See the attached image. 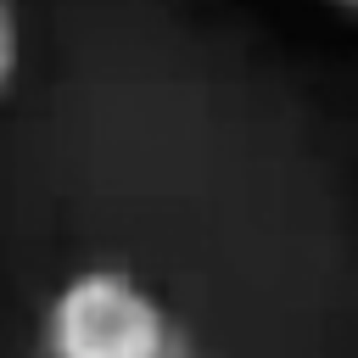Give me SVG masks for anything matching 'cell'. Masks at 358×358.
I'll list each match as a JSON object with an SVG mask.
<instances>
[{"label":"cell","mask_w":358,"mask_h":358,"mask_svg":"<svg viewBox=\"0 0 358 358\" xmlns=\"http://www.w3.org/2000/svg\"><path fill=\"white\" fill-rule=\"evenodd\" d=\"M22 78V0H0V101Z\"/></svg>","instance_id":"cell-2"},{"label":"cell","mask_w":358,"mask_h":358,"mask_svg":"<svg viewBox=\"0 0 358 358\" xmlns=\"http://www.w3.org/2000/svg\"><path fill=\"white\" fill-rule=\"evenodd\" d=\"M45 358H190L173 308L129 268H73L39 313Z\"/></svg>","instance_id":"cell-1"},{"label":"cell","mask_w":358,"mask_h":358,"mask_svg":"<svg viewBox=\"0 0 358 358\" xmlns=\"http://www.w3.org/2000/svg\"><path fill=\"white\" fill-rule=\"evenodd\" d=\"M313 6H324V11H330V17H341V22L358 11V0H313Z\"/></svg>","instance_id":"cell-3"}]
</instances>
